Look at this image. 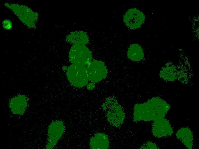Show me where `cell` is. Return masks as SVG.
<instances>
[{
    "label": "cell",
    "mask_w": 199,
    "mask_h": 149,
    "mask_svg": "<svg viewBox=\"0 0 199 149\" xmlns=\"http://www.w3.org/2000/svg\"><path fill=\"white\" fill-rule=\"evenodd\" d=\"M170 105L158 97H153L141 103L135 104L134 107V121H153L152 132L158 138L171 136L174 133L170 121L165 118L170 110Z\"/></svg>",
    "instance_id": "1"
},
{
    "label": "cell",
    "mask_w": 199,
    "mask_h": 149,
    "mask_svg": "<svg viewBox=\"0 0 199 149\" xmlns=\"http://www.w3.org/2000/svg\"><path fill=\"white\" fill-rule=\"evenodd\" d=\"M102 107L108 123L115 127L120 128L124 123L125 114L116 98L113 96L107 98Z\"/></svg>",
    "instance_id": "2"
},
{
    "label": "cell",
    "mask_w": 199,
    "mask_h": 149,
    "mask_svg": "<svg viewBox=\"0 0 199 149\" xmlns=\"http://www.w3.org/2000/svg\"><path fill=\"white\" fill-rule=\"evenodd\" d=\"M66 70L67 79L72 86L81 88L87 85L89 80L85 66L71 64Z\"/></svg>",
    "instance_id": "3"
},
{
    "label": "cell",
    "mask_w": 199,
    "mask_h": 149,
    "mask_svg": "<svg viewBox=\"0 0 199 149\" xmlns=\"http://www.w3.org/2000/svg\"><path fill=\"white\" fill-rule=\"evenodd\" d=\"M69 61L72 64L86 66L92 60V54L85 45L73 44L69 54Z\"/></svg>",
    "instance_id": "4"
},
{
    "label": "cell",
    "mask_w": 199,
    "mask_h": 149,
    "mask_svg": "<svg viewBox=\"0 0 199 149\" xmlns=\"http://www.w3.org/2000/svg\"><path fill=\"white\" fill-rule=\"evenodd\" d=\"M65 129V126L62 121L58 120L51 122L47 129L46 148L51 149L54 148L63 135Z\"/></svg>",
    "instance_id": "5"
},
{
    "label": "cell",
    "mask_w": 199,
    "mask_h": 149,
    "mask_svg": "<svg viewBox=\"0 0 199 149\" xmlns=\"http://www.w3.org/2000/svg\"><path fill=\"white\" fill-rule=\"evenodd\" d=\"M86 67L89 80L91 82L97 83L107 76L108 70L102 61L94 59Z\"/></svg>",
    "instance_id": "6"
},
{
    "label": "cell",
    "mask_w": 199,
    "mask_h": 149,
    "mask_svg": "<svg viewBox=\"0 0 199 149\" xmlns=\"http://www.w3.org/2000/svg\"><path fill=\"white\" fill-rule=\"evenodd\" d=\"M145 19V15L143 12L136 8L130 9L123 16V21L125 25L133 30L140 28L144 23Z\"/></svg>",
    "instance_id": "7"
},
{
    "label": "cell",
    "mask_w": 199,
    "mask_h": 149,
    "mask_svg": "<svg viewBox=\"0 0 199 149\" xmlns=\"http://www.w3.org/2000/svg\"><path fill=\"white\" fill-rule=\"evenodd\" d=\"M29 99L25 95L20 94L13 97L9 100L8 106L11 112L15 115H22L25 113Z\"/></svg>",
    "instance_id": "8"
},
{
    "label": "cell",
    "mask_w": 199,
    "mask_h": 149,
    "mask_svg": "<svg viewBox=\"0 0 199 149\" xmlns=\"http://www.w3.org/2000/svg\"><path fill=\"white\" fill-rule=\"evenodd\" d=\"M110 141L105 134L98 132L90 138L89 146L92 149H107L109 148Z\"/></svg>",
    "instance_id": "9"
},
{
    "label": "cell",
    "mask_w": 199,
    "mask_h": 149,
    "mask_svg": "<svg viewBox=\"0 0 199 149\" xmlns=\"http://www.w3.org/2000/svg\"><path fill=\"white\" fill-rule=\"evenodd\" d=\"M176 136L187 148L191 149L193 148V134L189 128L185 127L180 128L176 132Z\"/></svg>",
    "instance_id": "10"
},
{
    "label": "cell",
    "mask_w": 199,
    "mask_h": 149,
    "mask_svg": "<svg viewBox=\"0 0 199 149\" xmlns=\"http://www.w3.org/2000/svg\"><path fill=\"white\" fill-rule=\"evenodd\" d=\"M67 40L73 44L85 45L89 41L87 34L82 31H73L68 35Z\"/></svg>",
    "instance_id": "11"
},
{
    "label": "cell",
    "mask_w": 199,
    "mask_h": 149,
    "mask_svg": "<svg viewBox=\"0 0 199 149\" xmlns=\"http://www.w3.org/2000/svg\"><path fill=\"white\" fill-rule=\"evenodd\" d=\"M128 58L136 62L140 61L144 58V52L142 47L139 44H134L129 47L127 52Z\"/></svg>",
    "instance_id": "12"
},
{
    "label": "cell",
    "mask_w": 199,
    "mask_h": 149,
    "mask_svg": "<svg viewBox=\"0 0 199 149\" xmlns=\"http://www.w3.org/2000/svg\"><path fill=\"white\" fill-rule=\"evenodd\" d=\"M176 68L174 65L168 63L166 64L161 70L160 75L164 80L173 81L176 77Z\"/></svg>",
    "instance_id": "13"
},
{
    "label": "cell",
    "mask_w": 199,
    "mask_h": 149,
    "mask_svg": "<svg viewBox=\"0 0 199 149\" xmlns=\"http://www.w3.org/2000/svg\"><path fill=\"white\" fill-rule=\"evenodd\" d=\"M141 149H159L158 146L154 143L151 142H148L140 147Z\"/></svg>",
    "instance_id": "14"
},
{
    "label": "cell",
    "mask_w": 199,
    "mask_h": 149,
    "mask_svg": "<svg viewBox=\"0 0 199 149\" xmlns=\"http://www.w3.org/2000/svg\"><path fill=\"white\" fill-rule=\"evenodd\" d=\"M95 85L94 83L91 82L87 84V85L86 87L88 90L91 91L92 90L95 88Z\"/></svg>",
    "instance_id": "15"
}]
</instances>
